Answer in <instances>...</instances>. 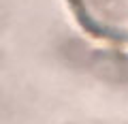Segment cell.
<instances>
[{"label":"cell","mask_w":128,"mask_h":124,"mask_svg":"<svg viewBox=\"0 0 128 124\" xmlns=\"http://www.w3.org/2000/svg\"><path fill=\"white\" fill-rule=\"evenodd\" d=\"M94 54V49L86 45L79 39H66V41L60 45V56L66 64L75 66V69H88L90 64V58Z\"/></svg>","instance_id":"cell-2"},{"label":"cell","mask_w":128,"mask_h":124,"mask_svg":"<svg viewBox=\"0 0 128 124\" xmlns=\"http://www.w3.org/2000/svg\"><path fill=\"white\" fill-rule=\"evenodd\" d=\"M88 71L107 83H128V56L120 51H94Z\"/></svg>","instance_id":"cell-1"}]
</instances>
